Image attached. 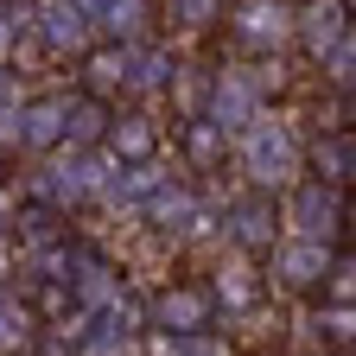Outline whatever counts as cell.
<instances>
[{
    "label": "cell",
    "mask_w": 356,
    "mask_h": 356,
    "mask_svg": "<svg viewBox=\"0 0 356 356\" xmlns=\"http://www.w3.org/2000/svg\"><path fill=\"white\" fill-rule=\"evenodd\" d=\"M178 147H185V159H191V172H216L222 165V153H229V134H222L216 121H185L178 127Z\"/></svg>",
    "instance_id": "cell-14"
},
{
    "label": "cell",
    "mask_w": 356,
    "mask_h": 356,
    "mask_svg": "<svg viewBox=\"0 0 356 356\" xmlns=\"http://www.w3.org/2000/svg\"><path fill=\"white\" fill-rule=\"evenodd\" d=\"M325 76H331V83H343V89L356 83V26H350V38L337 44V51L325 58Z\"/></svg>",
    "instance_id": "cell-21"
},
{
    "label": "cell",
    "mask_w": 356,
    "mask_h": 356,
    "mask_svg": "<svg viewBox=\"0 0 356 356\" xmlns=\"http://www.w3.org/2000/svg\"><path fill=\"white\" fill-rule=\"evenodd\" d=\"M229 236H236L242 248H267V242H274V197H267V191L242 197V204L229 210Z\"/></svg>",
    "instance_id": "cell-15"
},
{
    "label": "cell",
    "mask_w": 356,
    "mask_h": 356,
    "mask_svg": "<svg viewBox=\"0 0 356 356\" xmlns=\"http://www.w3.org/2000/svg\"><path fill=\"white\" fill-rule=\"evenodd\" d=\"M134 51H140V44H96V51L83 58V89L89 96H115V89H134Z\"/></svg>",
    "instance_id": "cell-9"
},
{
    "label": "cell",
    "mask_w": 356,
    "mask_h": 356,
    "mask_svg": "<svg viewBox=\"0 0 356 356\" xmlns=\"http://www.w3.org/2000/svg\"><path fill=\"white\" fill-rule=\"evenodd\" d=\"M32 32H38V44H44V58H89L96 51V19H89L83 7H70V0H44L38 7V19H32Z\"/></svg>",
    "instance_id": "cell-3"
},
{
    "label": "cell",
    "mask_w": 356,
    "mask_h": 356,
    "mask_svg": "<svg viewBox=\"0 0 356 356\" xmlns=\"http://www.w3.org/2000/svg\"><path fill=\"white\" fill-rule=\"evenodd\" d=\"M165 13H172L178 32H204V26H216L222 0H165Z\"/></svg>",
    "instance_id": "cell-18"
},
{
    "label": "cell",
    "mask_w": 356,
    "mask_h": 356,
    "mask_svg": "<svg viewBox=\"0 0 356 356\" xmlns=\"http://www.w3.org/2000/svg\"><path fill=\"white\" fill-rule=\"evenodd\" d=\"M108 127H115V108H108L102 96H89V89H70L64 147H70V153H89V147H102V140H108Z\"/></svg>",
    "instance_id": "cell-10"
},
{
    "label": "cell",
    "mask_w": 356,
    "mask_h": 356,
    "mask_svg": "<svg viewBox=\"0 0 356 356\" xmlns=\"http://www.w3.org/2000/svg\"><path fill=\"white\" fill-rule=\"evenodd\" d=\"M350 7L343 0H299V44H305V58L312 64H325L337 44L350 38Z\"/></svg>",
    "instance_id": "cell-6"
},
{
    "label": "cell",
    "mask_w": 356,
    "mask_h": 356,
    "mask_svg": "<svg viewBox=\"0 0 356 356\" xmlns=\"http://www.w3.org/2000/svg\"><path fill=\"white\" fill-rule=\"evenodd\" d=\"M236 165L248 172L254 191H280V185H293V178L305 172V147H299V134H293L280 115L261 108V115L236 134Z\"/></svg>",
    "instance_id": "cell-1"
},
{
    "label": "cell",
    "mask_w": 356,
    "mask_h": 356,
    "mask_svg": "<svg viewBox=\"0 0 356 356\" xmlns=\"http://www.w3.org/2000/svg\"><path fill=\"white\" fill-rule=\"evenodd\" d=\"M153 13H159V0H115V7L96 19V32H102L108 44H147Z\"/></svg>",
    "instance_id": "cell-11"
},
{
    "label": "cell",
    "mask_w": 356,
    "mask_h": 356,
    "mask_svg": "<svg viewBox=\"0 0 356 356\" xmlns=\"http://www.w3.org/2000/svg\"><path fill=\"white\" fill-rule=\"evenodd\" d=\"M350 178H356V134H350Z\"/></svg>",
    "instance_id": "cell-26"
},
{
    "label": "cell",
    "mask_w": 356,
    "mask_h": 356,
    "mask_svg": "<svg viewBox=\"0 0 356 356\" xmlns=\"http://www.w3.org/2000/svg\"><path fill=\"white\" fill-rule=\"evenodd\" d=\"M13 102H19V83H13L7 64H0V108H13Z\"/></svg>",
    "instance_id": "cell-23"
},
{
    "label": "cell",
    "mask_w": 356,
    "mask_h": 356,
    "mask_svg": "<svg viewBox=\"0 0 356 356\" xmlns=\"http://www.w3.org/2000/svg\"><path fill=\"white\" fill-rule=\"evenodd\" d=\"M343 121H350V127H356V83H350V89H343Z\"/></svg>",
    "instance_id": "cell-25"
},
{
    "label": "cell",
    "mask_w": 356,
    "mask_h": 356,
    "mask_svg": "<svg viewBox=\"0 0 356 356\" xmlns=\"http://www.w3.org/2000/svg\"><path fill=\"white\" fill-rule=\"evenodd\" d=\"M108 147H115L127 165H153V153H159V121H153V115H115Z\"/></svg>",
    "instance_id": "cell-13"
},
{
    "label": "cell",
    "mask_w": 356,
    "mask_h": 356,
    "mask_svg": "<svg viewBox=\"0 0 356 356\" xmlns=\"http://www.w3.org/2000/svg\"><path fill=\"white\" fill-rule=\"evenodd\" d=\"M13 38H19V13H13V7H0V58L13 51Z\"/></svg>",
    "instance_id": "cell-22"
},
{
    "label": "cell",
    "mask_w": 356,
    "mask_h": 356,
    "mask_svg": "<svg viewBox=\"0 0 356 356\" xmlns=\"http://www.w3.org/2000/svg\"><path fill=\"white\" fill-rule=\"evenodd\" d=\"M210 312H216V293L210 286H165L153 299V325L165 337H197L210 325Z\"/></svg>",
    "instance_id": "cell-7"
},
{
    "label": "cell",
    "mask_w": 356,
    "mask_h": 356,
    "mask_svg": "<svg viewBox=\"0 0 356 356\" xmlns=\"http://www.w3.org/2000/svg\"><path fill=\"white\" fill-rule=\"evenodd\" d=\"M331 248L325 242H299V236H286L280 248H274V274H280V286H293V293H312V286H325L331 280Z\"/></svg>",
    "instance_id": "cell-8"
},
{
    "label": "cell",
    "mask_w": 356,
    "mask_h": 356,
    "mask_svg": "<svg viewBox=\"0 0 356 356\" xmlns=\"http://www.w3.org/2000/svg\"><path fill=\"white\" fill-rule=\"evenodd\" d=\"M229 32H236L242 51L274 58L286 38H299V0H242L229 13Z\"/></svg>",
    "instance_id": "cell-2"
},
{
    "label": "cell",
    "mask_w": 356,
    "mask_h": 356,
    "mask_svg": "<svg viewBox=\"0 0 356 356\" xmlns=\"http://www.w3.org/2000/svg\"><path fill=\"white\" fill-rule=\"evenodd\" d=\"M318 331H325L331 343L356 350V305H325V318H318Z\"/></svg>",
    "instance_id": "cell-20"
},
{
    "label": "cell",
    "mask_w": 356,
    "mask_h": 356,
    "mask_svg": "<svg viewBox=\"0 0 356 356\" xmlns=\"http://www.w3.org/2000/svg\"><path fill=\"white\" fill-rule=\"evenodd\" d=\"M343 7H350V19H356V0H343Z\"/></svg>",
    "instance_id": "cell-27"
},
{
    "label": "cell",
    "mask_w": 356,
    "mask_h": 356,
    "mask_svg": "<svg viewBox=\"0 0 356 356\" xmlns=\"http://www.w3.org/2000/svg\"><path fill=\"white\" fill-rule=\"evenodd\" d=\"M337 216H343V204H337V191L325 185V178H312V185H299V191L286 197V229H293L299 242H331Z\"/></svg>",
    "instance_id": "cell-4"
},
{
    "label": "cell",
    "mask_w": 356,
    "mask_h": 356,
    "mask_svg": "<svg viewBox=\"0 0 356 356\" xmlns=\"http://www.w3.org/2000/svg\"><path fill=\"white\" fill-rule=\"evenodd\" d=\"M70 7H83V13H89V19H102V13H108V7H115V0H70Z\"/></svg>",
    "instance_id": "cell-24"
},
{
    "label": "cell",
    "mask_w": 356,
    "mask_h": 356,
    "mask_svg": "<svg viewBox=\"0 0 356 356\" xmlns=\"http://www.w3.org/2000/svg\"><path fill=\"white\" fill-rule=\"evenodd\" d=\"M254 115H261V83H254L248 70H216V89H210V115H204V121H216V127L236 140V134H242Z\"/></svg>",
    "instance_id": "cell-5"
},
{
    "label": "cell",
    "mask_w": 356,
    "mask_h": 356,
    "mask_svg": "<svg viewBox=\"0 0 356 356\" xmlns=\"http://www.w3.org/2000/svg\"><path fill=\"white\" fill-rule=\"evenodd\" d=\"M261 286H254V267L248 261H229V267H222V274H216V299L222 305H248Z\"/></svg>",
    "instance_id": "cell-17"
},
{
    "label": "cell",
    "mask_w": 356,
    "mask_h": 356,
    "mask_svg": "<svg viewBox=\"0 0 356 356\" xmlns=\"http://www.w3.org/2000/svg\"><path fill=\"white\" fill-rule=\"evenodd\" d=\"M64 121H70V96L51 89V96L26 102V147H64Z\"/></svg>",
    "instance_id": "cell-12"
},
{
    "label": "cell",
    "mask_w": 356,
    "mask_h": 356,
    "mask_svg": "<svg viewBox=\"0 0 356 356\" xmlns=\"http://www.w3.org/2000/svg\"><path fill=\"white\" fill-rule=\"evenodd\" d=\"M325 293H331V305H356V248L331 261V280H325Z\"/></svg>",
    "instance_id": "cell-19"
},
{
    "label": "cell",
    "mask_w": 356,
    "mask_h": 356,
    "mask_svg": "<svg viewBox=\"0 0 356 356\" xmlns=\"http://www.w3.org/2000/svg\"><path fill=\"white\" fill-rule=\"evenodd\" d=\"M312 165H318L325 185H343V178H350V134H331V140H318V147H312Z\"/></svg>",
    "instance_id": "cell-16"
}]
</instances>
